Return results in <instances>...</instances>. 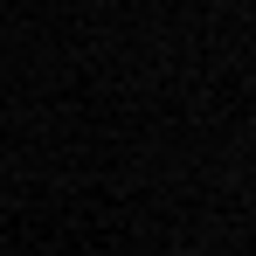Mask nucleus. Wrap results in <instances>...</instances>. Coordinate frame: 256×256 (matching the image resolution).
Masks as SVG:
<instances>
[{"label": "nucleus", "mask_w": 256, "mask_h": 256, "mask_svg": "<svg viewBox=\"0 0 256 256\" xmlns=\"http://www.w3.org/2000/svg\"><path fill=\"white\" fill-rule=\"evenodd\" d=\"M173 256H201V250H173Z\"/></svg>", "instance_id": "f257e3e1"}]
</instances>
